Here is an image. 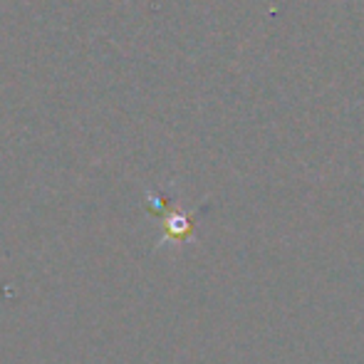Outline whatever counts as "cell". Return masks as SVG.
<instances>
[{
    "mask_svg": "<svg viewBox=\"0 0 364 364\" xmlns=\"http://www.w3.org/2000/svg\"><path fill=\"white\" fill-rule=\"evenodd\" d=\"M193 228V218L186 216V213H176V216H168L166 218V238H186Z\"/></svg>",
    "mask_w": 364,
    "mask_h": 364,
    "instance_id": "cell-1",
    "label": "cell"
}]
</instances>
